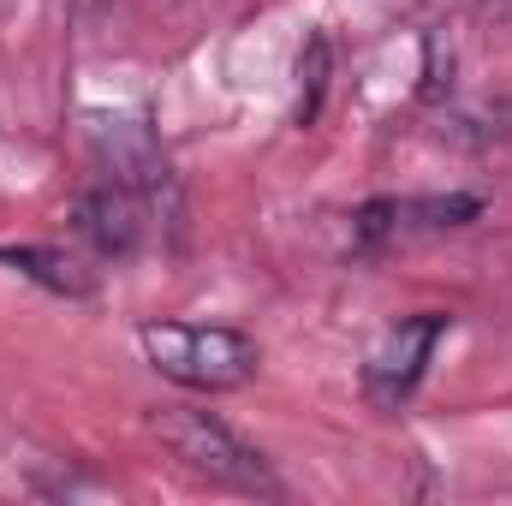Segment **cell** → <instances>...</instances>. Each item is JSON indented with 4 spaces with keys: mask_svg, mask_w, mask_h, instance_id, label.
Returning a JSON list of instances; mask_svg holds the SVG:
<instances>
[{
    "mask_svg": "<svg viewBox=\"0 0 512 506\" xmlns=\"http://www.w3.org/2000/svg\"><path fill=\"white\" fill-rule=\"evenodd\" d=\"M155 441H161L191 477H203V483H215V489L262 495V501H280V495H286L280 477L268 471V459L256 453L233 423H221V417L203 411V405H167V411H155Z\"/></svg>",
    "mask_w": 512,
    "mask_h": 506,
    "instance_id": "1",
    "label": "cell"
},
{
    "mask_svg": "<svg viewBox=\"0 0 512 506\" xmlns=\"http://www.w3.org/2000/svg\"><path fill=\"white\" fill-rule=\"evenodd\" d=\"M143 358L167 381L191 387V393H233L262 370L251 334L239 328H203V322H143L137 328Z\"/></svg>",
    "mask_w": 512,
    "mask_h": 506,
    "instance_id": "2",
    "label": "cell"
},
{
    "mask_svg": "<svg viewBox=\"0 0 512 506\" xmlns=\"http://www.w3.org/2000/svg\"><path fill=\"white\" fill-rule=\"evenodd\" d=\"M447 328H453L447 310H417V316H399L393 328H382V340L364 358V399L376 411H399L417 393V381L429 370L435 346L447 340Z\"/></svg>",
    "mask_w": 512,
    "mask_h": 506,
    "instance_id": "3",
    "label": "cell"
},
{
    "mask_svg": "<svg viewBox=\"0 0 512 506\" xmlns=\"http://www.w3.org/2000/svg\"><path fill=\"white\" fill-rule=\"evenodd\" d=\"M483 215V197L471 191H447V197H376L352 215V239L358 251H393L411 239H435L453 227H471Z\"/></svg>",
    "mask_w": 512,
    "mask_h": 506,
    "instance_id": "4",
    "label": "cell"
},
{
    "mask_svg": "<svg viewBox=\"0 0 512 506\" xmlns=\"http://www.w3.org/2000/svg\"><path fill=\"white\" fill-rule=\"evenodd\" d=\"M90 143H96V161L108 167L114 185L137 191L149 209H161V203L173 209V167H167L155 131L143 126V120H131V114H96L90 120Z\"/></svg>",
    "mask_w": 512,
    "mask_h": 506,
    "instance_id": "5",
    "label": "cell"
},
{
    "mask_svg": "<svg viewBox=\"0 0 512 506\" xmlns=\"http://www.w3.org/2000/svg\"><path fill=\"white\" fill-rule=\"evenodd\" d=\"M72 221H78V233L96 245V256H131V251H137V239H143L149 203H143L137 191H126V185L102 179L96 191H84V197H78Z\"/></svg>",
    "mask_w": 512,
    "mask_h": 506,
    "instance_id": "6",
    "label": "cell"
},
{
    "mask_svg": "<svg viewBox=\"0 0 512 506\" xmlns=\"http://www.w3.org/2000/svg\"><path fill=\"white\" fill-rule=\"evenodd\" d=\"M0 262L18 268V274L36 280V286H48L54 298H90V292H96L90 268H84L78 256L54 251V245H0Z\"/></svg>",
    "mask_w": 512,
    "mask_h": 506,
    "instance_id": "7",
    "label": "cell"
},
{
    "mask_svg": "<svg viewBox=\"0 0 512 506\" xmlns=\"http://www.w3.org/2000/svg\"><path fill=\"white\" fill-rule=\"evenodd\" d=\"M441 137H453L459 149H489V143H507L512 137V96L507 102H489V108H471V114H453Z\"/></svg>",
    "mask_w": 512,
    "mask_h": 506,
    "instance_id": "8",
    "label": "cell"
},
{
    "mask_svg": "<svg viewBox=\"0 0 512 506\" xmlns=\"http://www.w3.org/2000/svg\"><path fill=\"white\" fill-rule=\"evenodd\" d=\"M298 78L310 84V96L298 102V126H310L316 108H322V90H328V36H310V42H304V54H298Z\"/></svg>",
    "mask_w": 512,
    "mask_h": 506,
    "instance_id": "9",
    "label": "cell"
}]
</instances>
